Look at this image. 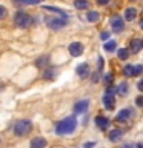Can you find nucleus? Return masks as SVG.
<instances>
[{
  "mask_svg": "<svg viewBox=\"0 0 143 148\" xmlns=\"http://www.w3.org/2000/svg\"><path fill=\"white\" fill-rule=\"evenodd\" d=\"M40 2H42V0H40Z\"/></svg>",
  "mask_w": 143,
  "mask_h": 148,
  "instance_id": "ea45409f",
  "label": "nucleus"
},
{
  "mask_svg": "<svg viewBox=\"0 0 143 148\" xmlns=\"http://www.w3.org/2000/svg\"><path fill=\"white\" fill-rule=\"evenodd\" d=\"M83 49H85V46H83V43H80V42H72V43H69V46H68V51L72 57H80L83 54Z\"/></svg>",
  "mask_w": 143,
  "mask_h": 148,
  "instance_id": "423d86ee",
  "label": "nucleus"
},
{
  "mask_svg": "<svg viewBox=\"0 0 143 148\" xmlns=\"http://www.w3.org/2000/svg\"><path fill=\"white\" fill-rule=\"evenodd\" d=\"M88 106H89V99H82V100H77L76 103H74L72 111L76 114H83L88 110Z\"/></svg>",
  "mask_w": 143,
  "mask_h": 148,
  "instance_id": "0eeeda50",
  "label": "nucleus"
},
{
  "mask_svg": "<svg viewBox=\"0 0 143 148\" xmlns=\"http://www.w3.org/2000/svg\"><path fill=\"white\" fill-rule=\"evenodd\" d=\"M112 82H114V76H112V73L106 74V76H105V85H106V88L112 86Z\"/></svg>",
  "mask_w": 143,
  "mask_h": 148,
  "instance_id": "b1692460",
  "label": "nucleus"
},
{
  "mask_svg": "<svg viewBox=\"0 0 143 148\" xmlns=\"http://www.w3.org/2000/svg\"><path fill=\"white\" fill-rule=\"evenodd\" d=\"M43 9H46V11H52V12H55L57 16L63 17V18H66V17H68V14L65 12L63 9H59V8H55V6H48V5H45V6H43Z\"/></svg>",
  "mask_w": 143,
  "mask_h": 148,
  "instance_id": "aec40b11",
  "label": "nucleus"
},
{
  "mask_svg": "<svg viewBox=\"0 0 143 148\" xmlns=\"http://www.w3.org/2000/svg\"><path fill=\"white\" fill-rule=\"evenodd\" d=\"M94 122H95V127L101 130V131H105V130H108L111 120H109V117H106V116L99 114V116H95V117H94Z\"/></svg>",
  "mask_w": 143,
  "mask_h": 148,
  "instance_id": "6e6552de",
  "label": "nucleus"
},
{
  "mask_svg": "<svg viewBox=\"0 0 143 148\" xmlns=\"http://www.w3.org/2000/svg\"><path fill=\"white\" fill-rule=\"evenodd\" d=\"M101 102H103L105 108L108 110V111H112L115 108V97H114V94H108V92H105Z\"/></svg>",
  "mask_w": 143,
  "mask_h": 148,
  "instance_id": "9d476101",
  "label": "nucleus"
},
{
  "mask_svg": "<svg viewBox=\"0 0 143 148\" xmlns=\"http://www.w3.org/2000/svg\"><path fill=\"white\" fill-rule=\"evenodd\" d=\"M109 25H111L112 32H115V34H118V32H122L125 29V20H123L122 16H114L109 20Z\"/></svg>",
  "mask_w": 143,
  "mask_h": 148,
  "instance_id": "39448f33",
  "label": "nucleus"
},
{
  "mask_svg": "<svg viewBox=\"0 0 143 148\" xmlns=\"http://www.w3.org/2000/svg\"><path fill=\"white\" fill-rule=\"evenodd\" d=\"M45 23H46V26L51 28L52 31H60L68 25L66 18H62V17H46Z\"/></svg>",
  "mask_w": 143,
  "mask_h": 148,
  "instance_id": "20e7f679",
  "label": "nucleus"
},
{
  "mask_svg": "<svg viewBox=\"0 0 143 148\" xmlns=\"http://www.w3.org/2000/svg\"><path fill=\"white\" fill-rule=\"evenodd\" d=\"M103 57H101V56H99V59H97V71L99 73H101L103 71Z\"/></svg>",
  "mask_w": 143,
  "mask_h": 148,
  "instance_id": "a878e982",
  "label": "nucleus"
},
{
  "mask_svg": "<svg viewBox=\"0 0 143 148\" xmlns=\"http://www.w3.org/2000/svg\"><path fill=\"white\" fill-rule=\"evenodd\" d=\"M109 36H111V32H109V31H103V32L100 34V39L103 40V42H106V40L109 39Z\"/></svg>",
  "mask_w": 143,
  "mask_h": 148,
  "instance_id": "c756f323",
  "label": "nucleus"
},
{
  "mask_svg": "<svg viewBox=\"0 0 143 148\" xmlns=\"http://www.w3.org/2000/svg\"><path fill=\"white\" fill-rule=\"evenodd\" d=\"M103 49L106 51V53H115V51H117V42L115 40L106 42V43L103 45Z\"/></svg>",
  "mask_w": 143,
  "mask_h": 148,
  "instance_id": "a211bd4d",
  "label": "nucleus"
},
{
  "mask_svg": "<svg viewBox=\"0 0 143 148\" xmlns=\"http://www.w3.org/2000/svg\"><path fill=\"white\" fill-rule=\"evenodd\" d=\"M137 90L140 91V92H143V77L138 80V83H137Z\"/></svg>",
  "mask_w": 143,
  "mask_h": 148,
  "instance_id": "473e14b6",
  "label": "nucleus"
},
{
  "mask_svg": "<svg viewBox=\"0 0 143 148\" xmlns=\"http://www.w3.org/2000/svg\"><path fill=\"white\" fill-rule=\"evenodd\" d=\"M140 74H143V65H136V68H134V77L140 76Z\"/></svg>",
  "mask_w": 143,
  "mask_h": 148,
  "instance_id": "cd10ccee",
  "label": "nucleus"
},
{
  "mask_svg": "<svg viewBox=\"0 0 143 148\" xmlns=\"http://www.w3.org/2000/svg\"><path fill=\"white\" fill-rule=\"evenodd\" d=\"M77 119L74 117V116H69V117H65L63 120H60V122L55 125V134L57 136H66V134H71L77 130Z\"/></svg>",
  "mask_w": 143,
  "mask_h": 148,
  "instance_id": "f257e3e1",
  "label": "nucleus"
},
{
  "mask_svg": "<svg viewBox=\"0 0 143 148\" xmlns=\"http://www.w3.org/2000/svg\"><path fill=\"white\" fill-rule=\"evenodd\" d=\"M129 54H131L129 48H120V49H117V57H118V60H122V62H125V60L129 59Z\"/></svg>",
  "mask_w": 143,
  "mask_h": 148,
  "instance_id": "dca6fc26",
  "label": "nucleus"
},
{
  "mask_svg": "<svg viewBox=\"0 0 143 148\" xmlns=\"http://www.w3.org/2000/svg\"><path fill=\"white\" fill-rule=\"evenodd\" d=\"M140 28H142V29H143V18H142V20H140Z\"/></svg>",
  "mask_w": 143,
  "mask_h": 148,
  "instance_id": "4c0bfd02",
  "label": "nucleus"
},
{
  "mask_svg": "<svg viewBox=\"0 0 143 148\" xmlns=\"http://www.w3.org/2000/svg\"><path fill=\"white\" fill-rule=\"evenodd\" d=\"M136 105H137V106H140V108H143V96L136 97Z\"/></svg>",
  "mask_w": 143,
  "mask_h": 148,
  "instance_id": "7c9ffc66",
  "label": "nucleus"
},
{
  "mask_svg": "<svg viewBox=\"0 0 143 148\" xmlns=\"http://www.w3.org/2000/svg\"><path fill=\"white\" fill-rule=\"evenodd\" d=\"M100 74L101 73H99V71H97V73H92V76H91V80H92V83H97V82H99L100 80Z\"/></svg>",
  "mask_w": 143,
  "mask_h": 148,
  "instance_id": "c85d7f7f",
  "label": "nucleus"
},
{
  "mask_svg": "<svg viewBox=\"0 0 143 148\" xmlns=\"http://www.w3.org/2000/svg\"><path fill=\"white\" fill-rule=\"evenodd\" d=\"M120 148H136V145H132V143H125V145L120 147Z\"/></svg>",
  "mask_w": 143,
  "mask_h": 148,
  "instance_id": "c9c22d12",
  "label": "nucleus"
},
{
  "mask_svg": "<svg viewBox=\"0 0 143 148\" xmlns=\"http://www.w3.org/2000/svg\"><path fill=\"white\" fill-rule=\"evenodd\" d=\"M140 49H143V46H142V40L138 39V37H134V39L129 42V51L134 54H137Z\"/></svg>",
  "mask_w": 143,
  "mask_h": 148,
  "instance_id": "4468645a",
  "label": "nucleus"
},
{
  "mask_svg": "<svg viewBox=\"0 0 143 148\" xmlns=\"http://www.w3.org/2000/svg\"><path fill=\"white\" fill-rule=\"evenodd\" d=\"M43 77L45 79H51V80H52V79L55 77V69H45V73H43Z\"/></svg>",
  "mask_w": 143,
  "mask_h": 148,
  "instance_id": "393cba45",
  "label": "nucleus"
},
{
  "mask_svg": "<svg viewBox=\"0 0 143 148\" xmlns=\"http://www.w3.org/2000/svg\"><path fill=\"white\" fill-rule=\"evenodd\" d=\"M134 68H136V65H131V63L125 65L123 66V74L126 77H134Z\"/></svg>",
  "mask_w": 143,
  "mask_h": 148,
  "instance_id": "4be33fe9",
  "label": "nucleus"
},
{
  "mask_svg": "<svg viewBox=\"0 0 143 148\" xmlns=\"http://www.w3.org/2000/svg\"><path fill=\"white\" fill-rule=\"evenodd\" d=\"M76 73L78 74V77H80V79H86V77H89V76H91L89 65H88L86 62H85V63H80V65H77V68H76Z\"/></svg>",
  "mask_w": 143,
  "mask_h": 148,
  "instance_id": "1a4fd4ad",
  "label": "nucleus"
},
{
  "mask_svg": "<svg viewBox=\"0 0 143 148\" xmlns=\"http://www.w3.org/2000/svg\"><path fill=\"white\" fill-rule=\"evenodd\" d=\"M132 116V110L131 108H123L118 111V114L115 116V120L117 122H126V120H129V117Z\"/></svg>",
  "mask_w": 143,
  "mask_h": 148,
  "instance_id": "9b49d317",
  "label": "nucleus"
},
{
  "mask_svg": "<svg viewBox=\"0 0 143 148\" xmlns=\"http://www.w3.org/2000/svg\"><path fill=\"white\" fill-rule=\"evenodd\" d=\"M95 3H97V5H100V6H105V5H108V3H109V0H95Z\"/></svg>",
  "mask_w": 143,
  "mask_h": 148,
  "instance_id": "72a5a7b5",
  "label": "nucleus"
},
{
  "mask_svg": "<svg viewBox=\"0 0 143 148\" xmlns=\"http://www.w3.org/2000/svg\"><path fill=\"white\" fill-rule=\"evenodd\" d=\"M18 3H25V5H39L40 0H16Z\"/></svg>",
  "mask_w": 143,
  "mask_h": 148,
  "instance_id": "bb28decb",
  "label": "nucleus"
},
{
  "mask_svg": "<svg viewBox=\"0 0 143 148\" xmlns=\"http://www.w3.org/2000/svg\"><path fill=\"white\" fill-rule=\"evenodd\" d=\"M142 46H143V39H142Z\"/></svg>",
  "mask_w": 143,
  "mask_h": 148,
  "instance_id": "58836bf2",
  "label": "nucleus"
},
{
  "mask_svg": "<svg viewBox=\"0 0 143 148\" xmlns=\"http://www.w3.org/2000/svg\"><path fill=\"white\" fill-rule=\"evenodd\" d=\"M5 17H6V8L0 6V18H5Z\"/></svg>",
  "mask_w": 143,
  "mask_h": 148,
  "instance_id": "2f4dec72",
  "label": "nucleus"
},
{
  "mask_svg": "<svg viewBox=\"0 0 143 148\" xmlns=\"http://www.w3.org/2000/svg\"><path fill=\"white\" fill-rule=\"evenodd\" d=\"M32 131V122L28 119H22V120H17L12 127V133L14 136L17 137H23V136H28Z\"/></svg>",
  "mask_w": 143,
  "mask_h": 148,
  "instance_id": "f03ea898",
  "label": "nucleus"
},
{
  "mask_svg": "<svg viewBox=\"0 0 143 148\" xmlns=\"http://www.w3.org/2000/svg\"><path fill=\"white\" fill-rule=\"evenodd\" d=\"M99 18H100V12L99 11H89V12H86V20L89 22V23L99 22Z\"/></svg>",
  "mask_w": 143,
  "mask_h": 148,
  "instance_id": "6ab92c4d",
  "label": "nucleus"
},
{
  "mask_svg": "<svg viewBox=\"0 0 143 148\" xmlns=\"http://www.w3.org/2000/svg\"><path fill=\"white\" fill-rule=\"evenodd\" d=\"M136 148H143V143H142V142H138V143H136Z\"/></svg>",
  "mask_w": 143,
  "mask_h": 148,
  "instance_id": "e433bc0d",
  "label": "nucleus"
},
{
  "mask_svg": "<svg viewBox=\"0 0 143 148\" xmlns=\"http://www.w3.org/2000/svg\"><path fill=\"white\" fill-rule=\"evenodd\" d=\"M46 145H48V140H46L45 137H42V136H37L31 140L29 148H46Z\"/></svg>",
  "mask_w": 143,
  "mask_h": 148,
  "instance_id": "f8f14e48",
  "label": "nucleus"
},
{
  "mask_svg": "<svg viewBox=\"0 0 143 148\" xmlns=\"http://www.w3.org/2000/svg\"><path fill=\"white\" fill-rule=\"evenodd\" d=\"M31 16L28 12H25V11H17L16 12V16H14V23H16V26L17 28H22V29H25V28H28L31 25Z\"/></svg>",
  "mask_w": 143,
  "mask_h": 148,
  "instance_id": "7ed1b4c3",
  "label": "nucleus"
},
{
  "mask_svg": "<svg viewBox=\"0 0 143 148\" xmlns=\"http://www.w3.org/2000/svg\"><path fill=\"white\" fill-rule=\"evenodd\" d=\"M92 147H95V142H86L83 145V148H92Z\"/></svg>",
  "mask_w": 143,
  "mask_h": 148,
  "instance_id": "f704fd0d",
  "label": "nucleus"
},
{
  "mask_svg": "<svg viewBox=\"0 0 143 148\" xmlns=\"http://www.w3.org/2000/svg\"><path fill=\"white\" fill-rule=\"evenodd\" d=\"M128 91H129V85H128V82H122L120 85L117 86V92L120 96H126L128 94Z\"/></svg>",
  "mask_w": 143,
  "mask_h": 148,
  "instance_id": "412c9836",
  "label": "nucleus"
},
{
  "mask_svg": "<svg viewBox=\"0 0 143 148\" xmlns=\"http://www.w3.org/2000/svg\"><path fill=\"white\" fill-rule=\"evenodd\" d=\"M123 16H125V20H128V22H132L134 18L137 17V9L136 8H126L125 9V12H123Z\"/></svg>",
  "mask_w": 143,
  "mask_h": 148,
  "instance_id": "2eb2a0df",
  "label": "nucleus"
},
{
  "mask_svg": "<svg viewBox=\"0 0 143 148\" xmlns=\"http://www.w3.org/2000/svg\"><path fill=\"white\" fill-rule=\"evenodd\" d=\"M88 6H89L88 0H74V8L76 9H86Z\"/></svg>",
  "mask_w": 143,
  "mask_h": 148,
  "instance_id": "5701e85b",
  "label": "nucleus"
},
{
  "mask_svg": "<svg viewBox=\"0 0 143 148\" xmlns=\"http://www.w3.org/2000/svg\"><path fill=\"white\" fill-rule=\"evenodd\" d=\"M122 137H123V130H120V128H112L108 134V139L111 142H118Z\"/></svg>",
  "mask_w": 143,
  "mask_h": 148,
  "instance_id": "ddd939ff",
  "label": "nucleus"
},
{
  "mask_svg": "<svg viewBox=\"0 0 143 148\" xmlns=\"http://www.w3.org/2000/svg\"><path fill=\"white\" fill-rule=\"evenodd\" d=\"M49 65V56H42V57L35 59V66L37 68H45Z\"/></svg>",
  "mask_w": 143,
  "mask_h": 148,
  "instance_id": "f3484780",
  "label": "nucleus"
}]
</instances>
